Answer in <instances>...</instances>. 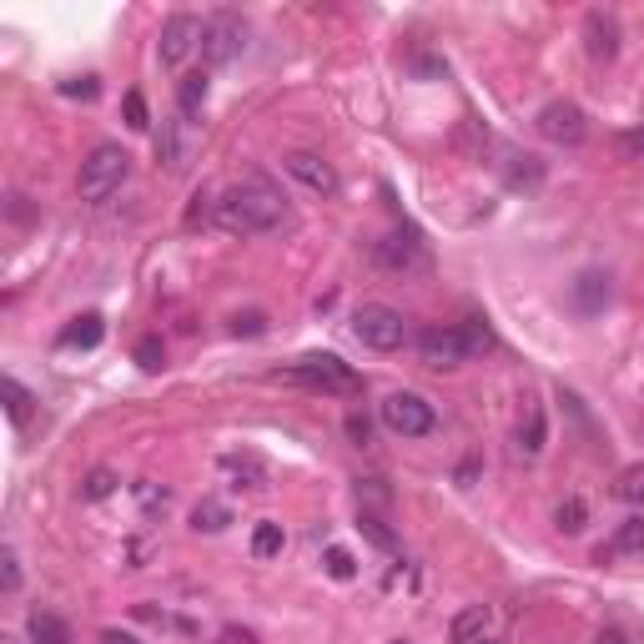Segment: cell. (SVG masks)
<instances>
[{
	"label": "cell",
	"mask_w": 644,
	"mask_h": 644,
	"mask_svg": "<svg viewBox=\"0 0 644 644\" xmlns=\"http://www.w3.org/2000/svg\"><path fill=\"white\" fill-rule=\"evenodd\" d=\"M212 222L232 237H262V232H282V227H292V212H288V197L277 192L273 181L262 177V172H248L237 187H227V192L217 197Z\"/></svg>",
	"instance_id": "cell-1"
},
{
	"label": "cell",
	"mask_w": 644,
	"mask_h": 644,
	"mask_svg": "<svg viewBox=\"0 0 644 644\" xmlns=\"http://www.w3.org/2000/svg\"><path fill=\"white\" fill-rule=\"evenodd\" d=\"M479 353H494V332L483 328V323H468V328H428L424 338H418V357L439 372L464 368L468 357H479Z\"/></svg>",
	"instance_id": "cell-2"
},
{
	"label": "cell",
	"mask_w": 644,
	"mask_h": 644,
	"mask_svg": "<svg viewBox=\"0 0 644 644\" xmlns=\"http://www.w3.org/2000/svg\"><path fill=\"white\" fill-rule=\"evenodd\" d=\"M131 177V151L116 147V141H101L91 156L81 162V177H76V192H81L86 206H101L126 187Z\"/></svg>",
	"instance_id": "cell-3"
},
{
	"label": "cell",
	"mask_w": 644,
	"mask_h": 644,
	"mask_svg": "<svg viewBox=\"0 0 644 644\" xmlns=\"http://www.w3.org/2000/svg\"><path fill=\"white\" fill-rule=\"evenodd\" d=\"M273 378L277 383L313 388V393H363V378H357L338 353H307V357H298L292 368L273 372Z\"/></svg>",
	"instance_id": "cell-4"
},
{
	"label": "cell",
	"mask_w": 644,
	"mask_h": 644,
	"mask_svg": "<svg viewBox=\"0 0 644 644\" xmlns=\"http://www.w3.org/2000/svg\"><path fill=\"white\" fill-rule=\"evenodd\" d=\"M378 418H383V428L388 433H397V439H428V433L439 428L433 403H428L424 393H408V388L388 393L383 403H378Z\"/></svg>",
	"instance_id": "cell-5"
},
{
	"label": "cell",
	"mask_w": 644,
	"mask_h": 644,
	"mask_svg": "<svg viewBox=\"0 0 644 644\" xmlns=\"http://www.w3.org/2000/svg\"><path fill=\"white\" fill-rule=\"evenodd\" d=\"M353 338L372 353H397V348L408 343V323L397 307H383V302H363L353 313Z\"/></svg>",
	"instance_id": "cell-6"
},
{
	"label": "cell",
	"mask_w": 644,
	"mask_h": 644,
	"mask_svg": "<svg viewBox=\"0 0 644 644\" xmlns=\"http://www.w3.org/2000/svg\"><path fill=\"white\" fill-rule=\"evenodd\" d=\"M242 46H248V21H242V15L217 11L212 21H206V30H202V61L206 66H227V61H237Z\"/></svg>",
	"instance_id": "cell-7"
},
{
	"label": "cell",
	"mask_w": 644,
	"mask_h": 644,
	"mask_svg": "<svg viewBox=\"0 0 644 644\" xmlns=\"http://www.w3.org/2000/svg\"><path fill=\"white\" fill-rule=\"evenodd\" d=\"M534 126H539V137L554 141V147H579V141L590 137V116L574 101H548L534 116Z\"/></svg>",
	"instance_id": "cell-8"
},
{
	"label": "cell",
	"mask_w": 644,
	"mask_h": 644,
	"mask_svg": "<svg viewBox=\"0 0 644 644\" xmlns=\"http://www.w3.org/2000/svg\"><path fill=\"white\" fill-rule=\"evenodd\" d=\"M202 21H197V15H172V21H166L162 26V41H156V55H162V66L166 71H181L187 66V55L197 51V46H202Z\"/></svg>",
	"instance_id": "cell-9"
},
{
	"label": "cell",
	"mask_w": 644,
	"mask_h": 644,
	"mask_svg": "<svg viewBox=\"0 0 644 644\" xmlns=\"http://www.w3.org/2000/svg\"><path fill=\"white\" fill-rule=\"evenodd\" d=\"M372 257H378V267H388V273L408 277V273H428V248L418 232H388L378 248H372Z\"/></svg>",
	"instance_id": "cell-10"
},
{
	"label": "cell",
	"mask_w": 644,
	"mask_h": 644,
	"mask_svg": "<svg viewBox=\"0 0 644 644\" xmlns=\"http://www.w3.org/2000/svg\"><path fill=\"white\" fill-rule=\"evenodd\" d=\"M282 172H288L292 181H302L313 197H338V172H332L317 151H288V156H282Z\"/></svg>",
	"instance_id": "cell-11"
},
{
	"label": "cell",
	"mask_w": 644,
	"mask_h": 644,
	"mask_svg": "<svg viewBox=\"0 0 644 644\" xmlns=\"http://www.w3.org/2000/svg\"><path fill=\"white\" fill-rule=\"evenodd\" d=\"M222 473L232 479V489H248V494L267 489V464L257 453H222Z\"/></svg>",
	"instance_id": "cell-12"
},
{
	"label": "cell",
	"mask_w": 644,
	"mask_h": 644,
	"mask_svg": "<svg viewBox=\"0 0 644 644\" xmlns=\"http://www.w3.org/2000/svg\"><path fill=\"white\" fill-rule=\"evenodd\" d=\"M489 630H494V609H489V604H468L464 615H453L449 644H483Z\"/></svg>",
	"instance_id": "cell-13"
},
{
	"label": "cell",
	"mask_w": 644,
	"mask_h": 644,
	"mask_svg": "<svg viewBox=\"0 0 644 644\" xmlns=\"http://www.w3.org/2000/svg\"><path fill=\"white\" fill-rule=\"evenodd\" d=\"M584 41H590V55L594 61H615L619 55V21L604 11H590L584 21Z\"/></svg>",
	"instance_id": "cell-14"
},
{
	"label": "cell",
	"mask_w": 644,
	"mask_h": 644,
	"mask_svg": "<svg viewBox=\"0 0 644 644\" xmlns=\"http://www.w3.org/2000/svg\"><path fill=\"white\" fill-rule=\"evenodd\" d=\"M604 302H609V273H584L574 282V307L584 317H594L604 307Z\"/></svg>",
	"instance_id": "cell-15"
},
{
	"label": "cell",
	"mask_w": 644,
	"mask_h": 644,
	"mask_svg": "<svg viewBox=\"0 0 644 644\" xmlns=\"http://www.w3.org/2000/svg\"><path fill=\"white\" fill-rule=\"evenodd\" d=\"M101 338H106L101 313H81V317H71V328L61 332V348H97Z\"/></svg>",
	"instance_id": "cell-16"
},
{
	"label": "cell",
	"mask_w": 644,
	"mask_h": 644,
	"mask_svg": "<svg viewBox=\"0 0 644 644\" xmlns=\"http://www.w3.org/2000/svg\"><path fill=\"white\" fill-rule=\"evenodd\" d=\"M544 439H548L544 403H529V418H523V428H519V453L523 458H539V453H544Z\"/></svg>",
	"instance_id": "cell-17"
},
{
	"label": "cell",
	"mask_w": 644,
	"mask_h": 644,
	"mask_svg": "<svg viewBox=\"0 0 644 644\" xmlns=\"http://www.w3.org/2000/svg\"><path fill=\"white\" fill-rule=\"evenodd\" d=\"M156 156H162L166 172H181V166H187V141H181V122H162V131H156Z\"/></svg>",
	"instance_id": "cell-18"
},
{
	"label": "cell",
	"mask_w": 644,
	"mask_h": 644,
	"mask_svg": "<svg viewBox=\"0 0 644 644\" xmlns=\"http://www.w3.org/2000/svg\"><path fill=\"white\" fill-rule=\"evenodd\" d=\"M26 640H30V644H71V630H66V624H61L55 615H46V609H30Z\"/></svg>",
	"instance_id": "cell-19"
},
{
	"label": "cell",
	"mask_w": 644,
	"mask_h": 644,
	"mask_svg": "<svg viewBox=\"0 0 644 644\" xmlns=\"http://www.w3.org/2000/svg\"><path fill=\"white\" fill-rule=\"evenodd\" d=\"M206 91H212L206 71H192V76H181V86H177V106H181V116H202Z\"/></svg>",
	"instance_id": "cell-20"
},
{
	"label": "cell",
	"mask_w": 644,
	"mask_h": 644,
	"mask_svg": "<svg viewBox=\"0 0 644 644\" xmlns=\"http://www.w3.org/2000/svg\"><path fill=\"white\" fill-rule=\"evenodd\" d=\"M232 523V508L222 504V498H202V504L192 508V529L197 534H222Z\"/></svg>",
	"instance_id": "cell-21"
},
{
	"label": "cell",
	"mask_w": 644,
	"mask_h": 644,
	"mask_svg": "<svg viewBox=\"0 0 644 644\" xmlns=\"http://www.w3.org/2000/svg\"><path fill=\"white\" fill-rule=\"evenodd\" d=\"M357 529H363V539H368L372 548H383V554H397V548H403V544H397V534L388 529L383 519H378V514H372V508H363V514H357Z\"/></svg>",
	"instance_id": "cell-22"
},
{
	"label": "cell",
	"mask_w": 644,
	"mask_h": 644,
	"mask_svg": "<svg viewBox=\"0 0 644 644\" xmlns=\"http://www.w3.org/2000/svg\"><path fill=\"white\" fill-rule=\"evenodd\" d=\"M282 544H288V534H282V523L262 519L257 529H252V554H257V559H277V554H282Z\"/></svg>",
	"instance_id": "cell-23"
},
{
	"label": "cell",
	"mask_w": 644,
	"mask_h": 644,
	"mask_svg": "<svg viewBox=\"0 0 644 644\" xmlns=\"http://www.w3.org/2000/svg\"><path fill=\"white\" fill-rule=\"evenodd\" d=\"M554 523H559V534H579V529L590 523V504H584L579 494H569L559 508H554Z\"/></svg>",
	"instance_id": "cell-24"
},
{
	"label": "cell",
	"mask_w": 644,
	"mask_h": 644,
	"mask_svg": "<svg viewBox=\"0 0 644 644\" xmlns=\"http://www.w3.org/2000/svg\"><path fill=\"white\" fill-rule=\"evenodd\" d=\"M634 548H644V514H634V519L619 523V534L609 539L604 554H634Z\"/></svg>",
	"instance_id": "cell-25"
},
{
	"label": "cell",
	"mask_w": 644,
	"mask_h": 644,
	"mask_svg": "<svg viewBox=\"0 0 644 644\" xmlns=\"http://www.w3.org/2000/svg\"><path fill=\"white\" fill-rule=\"evenodd\" d=\"M30 403H36V397H30L26 388L15 383V378H5V413H11V424H15V428H26Z\"/></svg>",
	"instance_id": "cell-26"
},
{
	"label": "cell",
	"mask_w": 644,
	"mask_h": 644,
	"mask_svg": "<svg viewBox=\"0 0 644 644\" xmlns=\"http://www.w3.org/2000/svg\"><path fill=\"white\" fill-rule=\"evenodd\" d=\"M615 498H624V504H644V464H630L624 473H619Z\"/></svg>",
	"instance_id": "cell-27"
},
{
	"label": "cell",
	"mask_w": 644,
	"mask_h": 644,
	"mask_svg": "<svg viewBox=\"0 0 644 644\" xmlns=\"http://www.w3.org/2000/svg\"><path fill=\"white\" fill-rule=\"evenodd\" d=\"M116 473H111V468H91V473H86V483H81V494L91 498V504H97V498H111L116 494Z\"/></svg>",
	"instance_id": "cell-28"
},
{
	"label": "cell",
	"mask_w": 644,
	"mask_h": 644,
	"mask_svg": "<svg viewBox=\"0 0 644 644\" xmlns=\"http://www.w3.org/2000/svg\"><path fill=\"white\" fill-rule=\"evenodd\" d=\"M137 363H141V372H156L166 363V348H162V338H141L137 343Z\"/></svg>",
	"instance_id": "cell-29"
},
{
	"label": "cell",
	"mask_w": 644,
	"mask_h": 644,
	"mask_svg": "<svg viewBox=\"0 0 644 644\" xmlns=\"http://www.w3.org/2000/svg\"><path fill=\"white\" fill-rule=\"evenodd\" d=\"M0 590L5 594L21 590V559H15V548H0Z\"/></svg>",
	"instance_id": "cell-30"
},
{
	"label": "cell",
	"mask_w": 644,
	"mask_h": 644,
	"mask_svg": "<svg viewBox=\"0 0 644 644\" xmlns=\"http://www.w3.org/2000/svg\"><path fill=\"white\" fill-rule=\"evenodd\" d=\"M328 574H332V579H343V584H348V579H353V574H357V564H353V554H348V548H343V544H332V548H328Z\"/></svg>",
	"instance_id": "cell-31"
},
{
	"label": "cell",
	"mask_w": 644,
	"mask_h": 644,
	"mask_svg": "<svg viewBox=\"0 0 644 644\" xmlns=\"http://www.w3.org/2000/svg\"><path fill=\"white\" fill-rule=\"evenodd\" d=\"M126 126H131V131H147V126H151L147 97H141V91H126Z\"/></svg>",
	"instance_id": "cell-32"
},
{
	"label": "cell",
	"mask_w": 644,
	"mask_h": 644,
	"mask_svg": "<svg viewBox=\"0 0 644 644\" xmlns=\"http://www.w3.org/2000/svg\"><path fill=\"white\" fill-rule=\"evenodd\" d=\"M137 498H141V508H147V514H156V508L172 504V494H166V489H156L151 479H141V483H137Z\"/></svg>",
	"instance_id": "cell-33"
},
{
	"label": "cell",
	"mask_w": 644,
	"mask_h": 644,
	"mask_svg": "<svg viewBox=\"0 0 644 644\" xmlns=\"http://www.w3.org/2000/svg\"><path fill=\"white\" fill-rule=\"evenodd\" d=\"M232 332H237V338H257V332H267V317H262V313H237Z\"/></svg>",
	"instance_id": "cell-34"
},
{
	"label": "cell",
	"mask_w": 644,
	"mask_h": 644,
	"mask_svg": "<svg viewBox=\"0 0 644 644\" xmlns=\"http://www.w3.org/2000/svg\"><path fill=\"white\" fill-rule=\"evenodd\" d=\"M348 439H353L357 443V449H363V443H368L372 439V428H368V418H363V413H348Z\"/></svg>",
	"instance_id": "cell-35"
},
{
	"label": "cell",
	"mask_w": 644,
	"mask_h": 644,
	"mask_svg": "<svg viewBox=\"0 0 644 644\" xmlns=\"http://www.w3.org/2000/svg\"><path fill=\"white\" fill-rule=\"evenodd\" d=\"M61 97H97V76H81V81H61Z\"/></svg>",
	"instance_id": "cell-36"
},
{
	"label": "cell",
	"mask_w": 644,
	"mask_h": 644,
	"mask_svg": "<svg viewBox=\"0 0 644 644\" xmlns=\"http://www.w3.org/2000/svg\"><path fill=\"white\" fill-rule=\"evenodd\" d=\"M217 644H257V634H252V630H237V624H227V630L217 634Z\"/></svg>",
	"instance_id": "cell-37"
},
{
	"label": "cell",
	"mask_w": 644,
	"mask_h": 644,
	"mask_svg": "<svg viewBox=\"0 0 644 644\" xmlns=\"http://www.w3.org/2000/svg\"><path fill=\"white\" fill-rule=\"evenodd\" d=\"M619 147H624V151H644V126H634V131H624V137H619Z\"/></svg>",
	"instance_id": "cell-38"
},
{
	"label": "cell",
	"mask_w": 644,
	"mask_h": 644,
	"mask_svg": "<svg viewBox=\"0 0 644 644\" xmlns=\"http://www.w3.org/2000/svg\"><path fill=\"white\" fill-rule=\"evenodd\" d=\"M473 479H479V464H473V458H468V464L458 468V489H473Z\"/></svg>",
	"instance_id": "cell-39"
},
{
	"label": "cell",
	"mask_w": 644,
	"mask_h": 644,
	"mask_svg": "<svg viewBox=\"0 0 644 644\" xmlns=\"http://www.w3.org/2000/svg\"><path fill=\"white\" fill-rule=\"evenodd\" d=\"M101 644H141V640H131V634H122V630H106L101 634Z\"/></svg>",
	"instance_id": "cell-40"
},
{
	"label": "cell",
	"mask_w": 644,
	"mask_h": 644,
	"mask_svg": "<svg viewBox=\"0 0 644 644\" xmlns=\"http://www.w3.org/2000/svg\"><path fill=\"white\" fill-rule=\"evenodd\" d=\"M594 644H624V634H619V630H604V634H599V640H594Z\"/></svg>",
	"instance_id": "cell-41"
},
{
	"label": "cell",
	"mask_w": 644,
	"mask_h": 644,
	"mask_svg": "<svg viewBox=\"0 0 644 644\" xmlns=\"http://www.w3.org/2000/svg\"><path fill=\"white\" fill-rule=\"evenodd\" d=\"M0 644H26V640H15V634H5V640H0Z\"/></svg>",
	"instance_id": "cell-42"
},
{
	"label": "cell",
	"mask_w": 644,
	"mask_h": 644,
	"mask_svg": "<svg viewBox=\"0 0 644 644\" xmlns=\"http://www.w3.org/2000/svg\"><path fill=\"white\" fill-rule=\"evenodd\" d=\"M483 644H498V640H483Z\"/></svg>",
	"instance_id": "cell-43"
}]
</instances>
